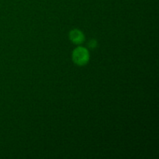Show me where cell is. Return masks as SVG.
I'll return each mask as SVG.
<instances>
[{
    "label": "cell",
    "mask_w": 159,
    "mask_h": 159,
    "mask_svg": "<svg viewBox=\"0 0 159 159\" xmlns=\"http://www.w3.org/2000/svg\"><path fill=\"white\" fill-rule=\"evenodd\" d=\"M72 60L79 66L86 65L89 60V54L86 48L79 47L75 48L72 53Z\"/></svg>",
    "instance_id": "1"
},
{
    "label": "cell",
    "mask_w": 159,
    "mask_h": 159,
    "mask_svg": "<svg viewBox=\"0 0 159 159\" xmlns=\"http://www.w3.org/2000/svg\"><path fill=\"white\" fill-rule=\"evenodd\" d=\"M69 37L71 42H73L74 43H76V44L82 43L84 40H85V36H84L83 33L77 29L72 30L70 32Z\"/></svg>",
    "instance_id": "2"
},
{
    "label": "cell",
    "mask_w": 159,
    "mask_h": 159,
    "mask_svg": "<svg viewBox=\"0 0 159 159\" xmlns=\"http://www.w3.org/2000/svg\"><path fill=\"white\" fill-rule=\"evenodd\" d=\"M96 46H97V43H96V41L95 40H91V41L89 43V47L90 48H92V49H94Z\"/></svg>",
    "instance_id": "3"
}]
</instances>
